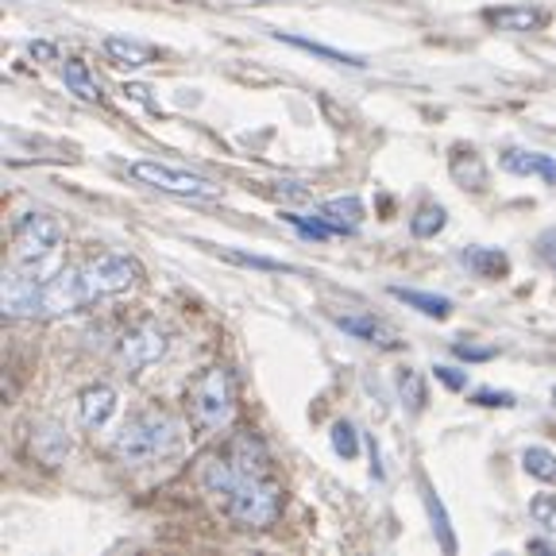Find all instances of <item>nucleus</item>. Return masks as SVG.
Wrapping results in <instances>:
<instances>
[{"label": "nucleus", "instance_id": "nucleus-11", "mask_svg": "<svg viewBox=\"0 0 556 556\" xmlns=\"http://www.w3.org/2000/svg\"><path fill=\"white\" fill-rule=\"evenodd\" d=\"M503 170L518 174V178H541L545 186H556V159L545 155V151H526V148L503 151Z\"/></svg>", "mask_w": 556, "mask_h": 556}, {"label": "nucleus", "instance_id": "nucleus-8", "mask_svg": "<svg viewBox=\"0 0 556 556\" xmlns=\"http://www.w3.org/2000/svg\"><path fill=\"white\" fill-rule=\"evenodd\" d=\"M0 305L4 317H43V278L12 267L0 287Z\"/></svg>", "mask_w": 556, "mask_h": 556}, {"label": "nucleus", "instance_id": "nucleus-33", "mask_svg": "<svg viewBox=\"0 0 556 556\" xmlns=\"http://www.w3.org/2000/svg\"><path fill=\"white\" fill-rule=\"evenodd\" d=\"M27 54H31V59L54 62V47H51V43H43V39H39V43H27Z\"/></svg>", "mask_w": 556, "mask_h": 556}, {"label": "nucleus", "instance_id": "nucleus-24", "mask_svg": "<svg viewBox=\"0 0 556 556\" xmlns=\"http://www.w3.org/2000/svg\"><path fill=\"white\" fill-rule=\"evenodd\" d=\"M220 260L228 263H240V267H255V270H275V275H290V263L282 260H267V255H252V252H240V248H217Z\"/></svg>", "mask_w": 556, "mask_h": 556}, {"label": "nucleus", "instance_id": "nucleus-2", "mask_svg": "<svg viewBox=\"0 0 556 556\" xmlns=\"http://www.w3.org/2000/svg\"><path fill=\"white\" fill-rule=\"evenodd\" d=\"M182 452V426L166 409L148 406L131 414L113 441V456L124 468H151Z\"/></svg>", "mask_w": 556, "mask_h": 556}, {"label": "nucleus", "instance_id": "nucleus-23", "mask_svg": "<svg viewBox=\"0 0 556 556\" xmlns=\"http://www.w3.org/2000/svg\"><path fill=\"white\" fill-rule=\"evenodd\" d=\"M521 468H526V476L541 479V483H556V452L530 444V448L521 452Z\"/></svg>", "mask_w": 556, "mask_h": 556}, {"label": "nucleus", "instance_id": "nucleus-19", "mask_svg": "<svg viewBox=\"0 0 556 556\" xmlns=\"http://www.w3.org/2000/svg\"><path fill=\"white\" fill-rule=\"evenodd\" d=\"M421 495H426V510H429V521H433V533L441 538V548H444V553H456V538H452V526H448V514H444V503L437 498V491L429 483H421Z\"/></svg>", "mask_w": 556, "mask_h": 556}, {"label": "nucleus", "instance_id": "nucleus-7", "mask_svg": "<svg viewBox=\"0 0 556 556\" xmlns=\"http://www.w3.org/2000/svg\"><path fill=\"white\" fill-rule=\"evenodd\" d=\"M166 348H170V337L159 321H139L116 340V364L124 367L128 375H139L155 367L159 359L166 356Z\"/></svg>", "mask_w": 556, "mask_h": 556}, {"label": "nucleus", "instance_id": "nucleus-22", "mask_svg": "<svg viewBox=\"0 0 556 556\" xmlns=\"http://www.w3.org/2000/svg\"><path fill=\"white\" fill-rule=\"evenodd\" d=\"M399 394H402V406H406L409 414H421V409H426V402H429L421 371H414V367H402V371H399Z\"/></svg>", "mask_w": 556, "mask_h": 556}, {"label": "nucleus", "instance_id": "nucleus-14", "mask_svg": "<svg viewBox=\"0 0 556 556\" xmlns=\"http://www.w3.org/2000/svg\"><path fill=\"white\" fill-rule=\"evenodd\" d=\"M62 86H66L74 97H81V101H89V104L104 97L101 78H97L93 70H89L86 59H66V62H62Z\"/></svg>", "mask_w": 556, "mask_h": 556}, {"label": "nucleus", "instance_id": "nucleus-26", "mask_svg": "<svg viewBox=\"0 0 556 556\" xmlns=\"http://www.w3.org/2000/svg\"><path fill=\"white\" fill-rule=\"evenodd\" d=\"M332 448H337V456H344V460H356L359 456V437L348 421H337V426H332Z\"/></svg>", "mask_w": 556, "mask_h": 556}, {"label": "nucleus", "instance_id": "nucleus-29", "mask_svg": "<svg viewBox=\"0 0 556 556\" xmlns=\"http://www.w3.org/2000/svg\"><path fill=\"white\" fill-rule=\"evenodd\" d=\"M538 255H541V263H545L548 270H556V228H545V232L538 236Z\"/></svg>", "mask_w": 556, "mask_h": 556}, {"label": "nucleus", "instance_id": "nucleus-27", "mask_svg": "<svg viewBox=\"0 0 556 556\" xmlns=\"http://www.w3.org/2000/svg\"><path fill=\"white\" fill-rule=\"evenodd\" d=\"M530 518L538 521L541 530L556 533V495H533L530 498Z\"/></svg>", "mask_w": 556, "mask_h": 556}, {"label": "nucleus", "instance_id": "nucleus-15", "mask_svg": "<svg viewBox=\"0 0 556 556\" xmlns=\"http://www.w3.org/2000/svg\"><path fill=\"white\" fill-rule=\"evenodd\" d=\"M104 54H109V62H116L121 70H139L155 59V47L139 43V39H128V35H104Z\"/></svg>", "mask_w": 556, "mask_h": 556}, {"label": "nucleus", "instance_id": "nucleus-18", "mask_svg": "<svg viewBox=\"0 0 556 556\" xmlns=\"http://www.w3.org/2000/svg\"><path fill=\"white\" fill-rule=\"evenodd\" d=\"M278 39H282V43H290V47H298V51H309V54H317V59L332 62V66H356V70H364V66H367V62L359 59V54L332 51V47H325V43H313V39H302V35H282V31H278Z\"/></svg>", "mask_w": 556, "mask_h": 556}, {"label": "nucleus", "instance_id": "nucleus-25", "mask_svg": "<svg viewBox=\"0 0 556 556\" xmlns=\"http://www.w3.org/2000/svg\"><path fill=\"white\" fill-rule=\"evenodd\" d=\"M35 452L43 464H59L70 452V437L62 429H43V433H35Z\"/></svg>", "mask_w": 556, "mask_h": 556}, {"label": "nucleus", "instance_id": "nucleus-12", "mask_svg": "<svg viewBox=\"0 0 556 556\" xmlns=\"http://www.w3.org/2000/svg\"><path fill=\"white\" fill-rule=\"evenodd\" d=\"M313 213H317V217L332 228V236H337V232H356V228L364 225V201H359L356 193H344V198L325 201V205H317Z\"/></svg>", "mask_w": 556, "mask_h": 556}, {"label": "nucleus", "instance_id": "nucleus-31", "mask_svg": "<svg viewBox=\"0 0 556 556\" xmlns=\"http://www.w3.org/2000/svg\"><path fill=\"white\" fill-rule=\"evenodd\" d=\"M433 371H437V379L448 387V391H464V387H468V371H456V367H448V364L433 367Z\"/></svg>", "mask_w": 556, "mask_h": 556}, {"label": "nucleus", "instance_id": "nucleus-5", "mask_svg": "<svg viewBox=\"0 0 556 556\" xmlns=\"http://www.w3.org/2000/svg\"><path fill=\"white\" fill-rule=\"evenodd\" d=\"M139 278H143V267L139 260L121 252H104L93 255L78 267V282H81V294H86V305L104 302V298H121L128 290L139 287Z\"/></svg>", "mask_w": 556, "mask_h": 556}, {"label": "nucleus", "instance_id": "nucleus-9", "mask_svg": "<svg viewBox=\"0 0 556 556\" xmlns=\"http://www.w3.org/2000/svg\"><path fill=\"white\" fill-rule=\"evenodd\" d=\"M332 321L337 329H344L352 340L359 344H371V348H382V352H394L399 348V332L391 329L387 321H379L375 313H332Z\"/></svg>", "mask_w": 556, "mask_h": 556}, {"label": "nucleus", "instance_id": "nucleus-4", "mask_svg": "<svg viewBox=\"0 0 556 556\" xmlns=\"http://www.w3.org/2000/svg\"><path fill=\"white\" fill-rule=\"evenodd\" d=\"M186 409H190V421L198 433H220V429L232 426V417H236L232 371L220 364L201 367V371L193 375L190 391H186Z\"/></svg>", "mask_w": 556, "mask_h": 556}, {"label": "nucleus", "instance_id": "nucleus-16", "mask_svg": "<svg viewBox=\"0 0 556 556\" xmlns=\"http://www.w3.org/2000/svg\"><path fill=\"white\" fill-rule=\"evenodd\" d=\"M391 294L399 298V302H406L409 309L426 313V317H437V321H444L452 313V302L444 294H429V290H414V287H391Z\"/></svg>", "mask_w": 556, "mask_h": 556}, {"label": "nucleus", "instance_id": "nucleus-1", "mask_svg": "<svg viewBox=\"0 0 556 556\" xmlns=\"http://www.w3.org/2000/svg\"><path fill=\"white\" fill-rule=\"evenodd\" d=\"M198 483L208 498H217L236 530H270L282 514V483L275 476L267 444L243 429L225 448L201 456Z\"/></svg>", "mask_w": 556, "mask_h": 556}, {"label": "nucleus", "instance_id": "nucleus-21", "mask_svg": "<svg viewBox=\"0 0 556 556\" xmlns=\"http://www.w3.org/2000/svg\"><path fill=\"white\" fill-rule=\"evenodd\" d=\"M444 225H448L444 205H421L414 217H409V232H414L417 240H433V236L444 232Z\"/></svg>", "mask_w": 556, "mask_h": 556}, {"label": "nucleus", "instance_id": "nucleus-10", "mask_svg": "<svg viewBox=\"0 0 556 556\" xmlns=\"http://www.w3.org/2000/svg\"><path fill=\"white\" fill-rule=\"evenodd\" d=\"M116 409H121V394H116L109 382H93V387H86V391L78 394V421L89 433H101L116 417Z\"/></svg>", "mask_w": 556, "mask_h": 556}, {"label": "nucleus", "instance_id": "nucleus-34", "mask_svg": "<svg viewBox=\"0 0 556 556\" xmlns=\"http://www.w3.org/2000/svg\"><path fill=\"white\" fill-rule=\"evenodd\" d=\"M553 406H556V387H553Z\"/></svg>", "mask_w": 556, "mask_h": 556}, {"label": "nucleus", "instance_id": "nucleus-30", "mask_svg": "<svg viewBox=\"0 0 556 556\" xmlns=\"http://www.w3.org/2000/svg\"><path fill=\"white\" fill-rule=\"evenodd\" d=\"M471 402H476V406H503V409L518 406V399H514L510 391H476Z\"/></svg>", "mask_w": 556, "mask_h": 556}, {"label": "nucleus", "instance_id": "nucleus-6", "mask_svg": "<svg viewBox=\"0 0 556 556\" xmlns=\"http://www.w3.org/2000/svg\"><path fill=\"white\" fill-rule=\"evenodd\" d=\"M131 178L151 190H163L174 193V198H190V201H217L220 198V186L201 178L193 170H182V166H170V163H159V159H136L131 163Z\"/></svg>", "mask_w": 556, "mask_h": 556}, {"label": "nucleus", "instance_id": "nucleus-3", "mask_svg": "<svg viewBox=\"0 0 556 556\" xmlns=\"http://www.w3.org/2000/svg\"><path fill=\"white\" fill-rule=\"evenodd\" d=\"M66 228L54 213H24L12 228V267L27 270L35 278H51L59 267Z\"/></svg>", "mask_w": 556, "mask_h": 556}, {"label": "nucleus", "instance_id": "nucleus-32", "mask_svg": "<svg viewBox=\"0 0 556 556\" xmlns=\"http://www.w3.org/2000/svg\"><path fill=\"white\" fill-rule=\"evenodd\" d=\"M456 356H464V359H491L495 352L491 348H471V344H456Z\"/></svg>", "mask_w": 556, "mask_h": 556}, {"label": "nucleus", "instance_id": "nucleus-20", "mask_svg": "<svg viewBox=\"0 0 556 556\" xmlns=\"http://www.w3.org/2000/svg\"><path fill=\"white\" fill-rule=\"evenodd\" d=\"M452 178L464 186V190H483L486 186V166L483 159L476 155V151L468 148V166H464L460 151H452Z\"/></svg>", "mask_w": 556, "mask_h": 556}, {"label": "nucleus", "instance_id": "nucleus-28", "mask_svg": "<svg viewBox=\"0 0 556 556\" xmlns=\"http://www.w3.org/2000/svg\"><path fill=\"white\" fill-rule=\"evenodd\" d=\"M282 217H287L290 225H294L302 236H313V240H329V236H332V228L325 225V220L317 217V213H313V217H298V213H282Z\"/></svg>", "mask_w": 556, "mask_h": 556}, {"label": "nucleus", "instance_id": "nucleus-17", "mask_svg": "<svg viewBox=\"0 0 556 556\" xmlns=\"http://www.w3.org/2000/svg\"><path fill=\"white\" fill-rule=\"evenodd\" d=\"M460 260L468 263V270H476L479 278H503L506 270H510V260H506V252H498V248H468Z\"/></svg>", "mask_w": 556, "mask_h": 556}, {"label": "nucleus", "instance_id": "nucleus-13", "mask_svg": "<svg viewBox=\"0 0 556 556\" xmlns=\"http://www.w3.org/2000/svg\"><path fill=\"white\" fill-rule=\"evenodd\" d=\"M486 24H495L498 31H541L548 24L545 9H533V4H506V9H491L486 12Z\"/></svg>", "mask_w": 556, "mask_h": 556}]
</instances>
